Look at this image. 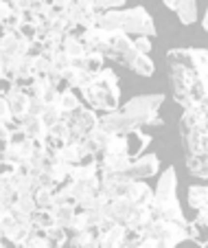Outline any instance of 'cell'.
Segmentation results:
<instances>
[{"label":"cell","mask_w":208,"mask_h":248,"mask_svg":"<svg viewBox=\"0 0 208 248\" xmlns=\"http://www.w3.org/2000/svg\"><path fill=\"white\" fill-rule=\"evenodd\" d=\"M173 99L182 108L208 101V51L206 48H171L166 53Z\"/></svg>","instance_id":"6da1fadb"},{"label":"cell","mask_w":208,"mask_h":248,"mask_svg":"<svg viewBox=\"0 0 208 248\" xmlns=\"http://www.w3.org/2000/svg\"><path fill=\"white\" fill-rule=\"evenodd\" d=\"M164 103V94H138L130 99L125 106H119L112 112L99 117V127L107 134H127L132 130H143L145 125H162L160 106Z\"/></svg>","instance_id":"7a4b0ae2"},{"label":"cell","mask_w":208,"mask_h":248,"mask_svg":"<svg viewBox=\"0 0 208 248\" xmlns=\"http://www.w3.org/2000/svg\"><path fill=\"white\" fill-rule=\"evenodd\" d=\"M180 136L184 145L186 169L199 180L208 178V125H204L191 110L180 117Z\"/></svg>","instance_id":"3957f363"},{"label":"cell","mask_w":208,"mask_h":248,"mask_svg":"<svg viewBox=\"0 0 208 248\" xmlns=\"http://www.w3.org/2000/svg\"><path fill=\"white\" fill-rule=\"evenodd\" d=\"M99 53L107 60L130 68L132 73H136L140 77H151L156 73L151 57L147 53H140L132 42V35H127L123 31H107V38L103 42V46L99 48Z\"/></svg>","instance_id":"277c9868"},{"label":"cell","mask_w":208,"mask_h":248,"mask_svg":"<svg viewBox=\"0 0 208 248\" xmlns=\"http://www.w3.org/2000/svg\"><path fill=\"white\" fill-rule=\"evenodd\" d=\"M149 209L153 213V220H169L178 224H189L186 216L182 213L180 200H178V173L176 167H166L158 178L153 189V198L149 202Z\"/></svg>","instance_id":"5b68a950"},{"label":"cell","mask_w":208,"mask_h":248,"mask_svg":"<svg viewBox=\"0 0 208 248\" xmlns=\"http://www.w3.org/2000/svg\"><path fill=\"white\" fill-rule=\"evenodd\" d=\"M105 31H123L127 35H156V24L153 18L145 7H132V9H112L97 14V24Z\"/></svg>","instance_id":"8992f818"},{"label":"cell","mask_w":208,"mask_h":248,"mask_svg":"<svg viewBox=\"0 0 208 248\" xmlns=\"http://www.w3.org/2000/svg\"><path fill=\"white\" fill-rule=\"evenodd\" d=\"M81 97L86 101L88 108H92L94 112H112L119 108L120 101V90H119V77L112 68L103 66L99 73H94L92 79L81 88Z\"/></svg>","instance_id":"52a82bcc"},{"label":"cell","mask_w":208,"mask_h":248,"mask_svg":"<svg viewBox=\"0 0 208 248\" xmlns=\"http://www.w3.org/2000/svg\"><path fill=\"white\" fill-rule=\"evenodd\" d=\"M145 235H149V237L156 239L160 248H176L178 244L191 239V222L184 226V224L169 222V220H153L151 224L147 226Z\"/></svg>","instance_id":"ba28073f"},{"label":"cell","mask_w":208,"mask_h":248,"mask_svg":"<svg viewBox=\"0 0 208 248\" xmlns=\"http://www.w3.org/2000/svg\"><path fill=\"white\" fill-rule=\"evenodd\" d=\"M64 121L68 123V130H70L68 143H77V140H83L94 127L99 125V114L94 112L92 108H83V106H79V108L73 110Z\"/></svg>","instance_id":"9c48e42d"},{"label":"cell","mask_w":208,"mask_h":248,"mask_svg":"<svg viewBox=\"0 0 208 248\" xmlns=\"http://www.w3.org/2000/svg\"><path fill=\"white\" fill-rule=\"evenodd\" d=\"M160 171V160H158L156 154H145L138 156V158H132L130 167L125 169L123 173H112L119 183H127V180H145L151 178Z\"/></svg>","instance_id":"30bf717a"},{"label":"cell","mask_w":208,"mask_h":248,"mask_svg":"<svg viewBox=\"0 0 208 248\" xmlns=\"http://www.w3.org/2000/svg\"><path fill=\"white\" fill-rule=\"evenodd\" d=\"M112 198H125L136 206H147L153 198V189L145 180H127V183H120L116 187Z\"/></svg>","instance_id":"8fae6325"},{"label":"cell","mask_w":208,"mask_h":248,"mask_svg":"<svg viewBox=\"0 0 208 248\" xmlns=\"http://www.w3.org/2000/svg\"><path fill=\"white\" fill-rule=\"evenodd\" d=\"M186 200H189L191 209L197 211L193 222L208 224V187L206 185H191L189 191H186Z\"/></svg>","instance_id":"7c38bea8"},{"label":"cell","mask_w":208,"mask_h":248,"mask_svg":"<svg viewBox=\"0 0 208 248\" xmlns=\"http://www.w3.org/2000/svg\"><path fill=\"white\" fill-rule=\"evenodd\" d=\"M138 209L136 204H132L130 200H125V198H110L105 204V216L107 220H112L114 224H127L130 222V217L134 216V211Z\"/></svg>","instance_id":"4fadbf2b"},{"label":"cell","mask_w":208,"mask_h":248,"mask_svg":"<svg viewBox=\"0 0 208 248\" xmlns=\"http://www.w3.org/2000/svg\"><path fill=\"white\" fill-rule=\"evenodd\" d=\"M2 97H5L7 103H9L11 114H14L15 121H18V119H22L24 114H29V99H31V94L27 93V88L14 84L5 94H2Z\"/></svg>","instance_id":"5bb4252c"},{"label":"cell","mask_w":208,"mask_h":248,"mask_svg":"<svg viewBox=\"0 0 208 248\" xmlns=\"http://www.w3.org/2000/svg\"><path fill=\"white\" fill-rule=\"evenodd\" d=\"M64 11L68 14V18L73 20L74 27H79L81 31L97 24V11H92L90 7H86V5H79L77 0H73V2H70Z\"/></svg>","instance_id":"9a60e30c"},{"label":"cell","mask_w":208,"mask_h":248,"mask_svg":"<svg viewBox=\"0 0 208 248\" xmlns=\"http://www.w3.org/2000/svg\"><path fill=\"white\" fill-rule=\"evenodd\" d=\"M88 154L90 152H88V147H86V143H83V140H77V143H64L61 147H57V150L53 152V160L74 165V163H79L81 158H86Z\"/></svg>","instance_id":"2e32d148"},{"label":"cell","mask_w":208,"mask_h":248,"mask_svg":"<svg viewBox=\"0 0 208 248\" xmlns=\"http://www.w3.org/2000/svg\"><path fill=\"white\" fill-rule=\"evenodd\" d=\"M18 127H20V134L31 140H44V136L51 130V127L44 125V121H42L40 117H35V114H24L22 119H18Z\"/></svg>","instance_id":"e0dca14e"},{"label":"cell","mask_w":208,"mask_h":248,"mask_svg":"<svg viewBox=\"0 0 208 248\" xmlns=\"http://www.w3.org/2000/svg\"><path fill=\"white\" fill-rule=\"evenodd\" d=\"M182 24L197 22V0H162Z\"/></svg>","instance_id":"ac0fdd59"},{"label":"cell","mask_w":208,"mask_h":248,"mask_svg":"<svg viewBox=\"0 0 208 248\" xmlns=\"http://www.w3.org/2000/svg\"><path fill=\"white\" fill-rule=\"evenodd\" d=\"M149 143H151V136L143 134V130L127 132V134H125V154L130 156V158H138L149 147Z\"/></svg>","instance_id":"d6986e66"},{"label":"cell","mask_w":208,"mask_h":248,"mask_svg":"<svg viewBox=\"0 0 208 248\" xmlns=\"http://www.w3.org/2000/svg\"><path fill=\"white\" fill-rule=\"evenodd\" d=\"M61 79H64V84L68 86V88L81 90L83 86H86L90 79H92V73H88V70L79 68V66H68L66 70H61Z\"/></svg>","instance_id":"ffe728a7"},{"label":"cell","mask_w":208,"mask_h":248,"mask_svg":"<svg viewBox=\"0 0 208 248\" xmlns=\"http://www.w3.org/2000/svg\"><path fill=\"white\" fill-rule=\"evenodd\" d=\"M57 110H59L61 114H64V119L68 117L73 110H77L79 106H81V101H79V97L73 93V88H66V90H59V94H57L55 103H53Z\"/></svg>","instance_id":"44dd1931"},{"label":"cell","mask_w":208,"mask_h":248,"mask_svg":"<svg viewBox=\"0 0 208 248\" xmlns=\"http://www.w3.org/2000/svg\"><path fill=\"white\" fill-rule=\"evenodd\" d=\"M107 139H110V134H107L105 130H101V127H94L92 132H90L86 139H83V143H86V147H88V152L90 154H94V156H99L103 150H105V143H107Z\"/></svg>","instance_id":"7402d4cb"},{"label":"cell","mask_w":208,"mask_h":248,"mask_svg":"<svg viewBox=\"0 0 208 248\" xmlns=\"http://www.w3.org/2000/svg\"><path fill=\"white\" fill-rule=\"evenodd\" d=\"M74 211L77 206L74 204H55L53 206V216H55V226H61V229L68 231L70 224H73Z\"/></svg>","instance_id":"603a6c76"},{"label":"cell","mask_w":208,"mask_h":248,"mask_svg":"<svg viewBox=\"0 0 208 248\" xmlns=\"http://www.w3.org/2000/svg\"><path fill=\"white\" fill-rule=\"evenodd\" d=\"M61 51H64L70 60H74V57H81L83 53H86V46H83L79 35L68 33V35H64V40H61Z\"/></svg>","instance_id":"cb8c5ba5"},{"label":"cell","mask_w":208,"mask_h":248,"mask_svg":"<svg viewBox=\"0 0 208 248\" xmlns=\"http://www.w3.org/2000/svg\"><path fill=\"white\" fill-rule=\"evenodd\" d=\"M55 226V216H53V209H35L33 211V229L44 231Z\"/></svg>","instance_id":"d4e9b609"},{"label":"cell","mask_w":208,"mask_h":248,"mask_svg":"<svg viewBox=\"0 0 208 248\" xmlns=\"http://www.w3.org/2000/svg\"><path fill=\"white\" fill-rule=\"evenodd\" d=\"M51 176L55 178L57 187H59V185H64V183H70V180H73V165H70V163H59V160H53Z\"/></svg>","instance_id":"484cf974"},{"label":"cell","mask_w":208,"mask_h":248,"mask_svg":"<svg viewBox=\"0 0 208 248\" xmlns=\"http://www.w3.org/2000/svg\"><path fill=\"white\" fill-rule=\"evenodd\" d=\"M37 209L35 204V198H33V193H18L14 200V206H11V211L14 213H31Z\"/></svg>","instance_id":"4316f807"},{"label":"cell","mask_w":208,"mask_h":248,"mask_svg":"<svg viewBox=\"0 0 208 248\" xmlns=\"http://www.w3.org/2000/svg\"><path fill=\"white\" fill-rule=\"evenodd\" d=\"M53 68V62H51V55L46 53H40L35 55V62H33V75L35 77H46Z\"/></svg>","instance_id":"83f0119b"},{"label":"cell","mask_w":208,"mask_h":248,"mask_svg":"<svg viewBox=\"0 0 208 248\" xmlns=\"http://www.w3.org/2000/svg\"><path fill=\"white\" fill-rule=\"evenodd\" d=\"M44 237L48 239L51 248H59L61 244L68 242V235H66V229H61V226H51V229H46V231H44Z\"/></svg>","instance_id":"f1b7e54d"},{"label":"cell","mask_w":208,"mask_h":248,"mask_svg":"<svg viewBox=\"0 0 208 248\" xmlns=\"http://www.w3.org/2000/svg\"><path fill=\"white\" fill-rule=\"evenodd\" d=\"M101 154H125V134H110Z\"/></svg>","instance_id":"f546056e"},{"label":"cell","mask_w":208,"mask_h":248,"mask_svg":"<svg viewBox=\"0 0 208 248\" xmlns=\"http://www.w3.org/2000/svg\"><path fill=\"white\" fill-rule=\"evenodd\" d=\"M92 239H94V229L73 231V235H70V246H73V248H81V246H86L88 242H92Z\"/></svg>","instance_id":"4dcf8cb0"},{"label":"cell","mask_w":208,"mask_h":248,"mask_svg":"<svg viewBox=\"0 0 208 248\" xmlns=\"http://www.w3.org/2000/svg\"><path fill=\"white\" fill-rule=\"evenodd\" d=\"M127 0H92V11L103 14V11H112V9H123Z\"/></svg>","instance_id":"1f68e13d"},{"label":"cell","mask_w":208,"mask_h":248,"mask_svg":"<svg viewBox=\"0 0 208 248\" xmlns=\"http://www.w3.org/2000/svg\"><path fill=\"white\" fill-rule=\"evenodd\" d=\"M37 209H53V191L51 189H35L33 191Z\"/></svg>","instance_id":"d6a6232c"},{"label":"cell","mask_w":208,"mask_h":248,"mask_svg":"<svg viewBox=\"0 0 208 248\" xmlns=\"http://www.w3.org/2000/svg\"><path fill=\"white\" fill-rule=\"evenodd\" d=\"M90 229V222H88V213L81 209L74 211V217H73V224H70L68 231H86Z\"/></svg>","instance_id":"836d02e7"},{"label":"cell","mask_w":208,"mask_h":248,"mask_svg":"<svg viewBox=\"0 0 208 248\" xmlns=\"http://www.w3.org/2000/svg\"><path fill=\"white\" fill-rule=\"evenodd\" d=\"M40 119H42V121H44V125H48V127H51V125H55V123H59L61 119H64V114H61L59 110H57L55 106H53V103H51V106H48V108H46V112L42 114Z\"/></svg>","instance_id":"e575fe53"},{"label":"cell","mask_w":208,"mask_h":248,"mask_svg":"<svg viewBox=\"0 0 208 248\" xmlns=\"http://www.w3.org/2000/svg\"><path fill=\"white\" fill-rule=\"evenodd\" d=\"M15 200V193L14 191H7V189H0V216L9 213L11 206H14Z\"/></svg>","instance_id":"d590c367"},{"label":"cell","mask_w":208,"mask_h":248,"mask_svg":"<svg viewBox=\"0 0 208 248\" xmlns=\"http://www.w3.org/2000/svg\"><path fill=\"white\" fill-rule=\"evenodd\" d=\"M48 103L40 97H31L29 99V114H35V117H42V114L46 112Z\"/></svg>","instance_id":"8d00e7d4"},{"label":"cell","mask_w":208,"mask_h":248,"mask_svg":"<svg viewBox=\"0 0 208 248\" xmlns=\"http://www.w3.org/2000/svg\"><path fill=\"white\" fill-rule=\"evenodd\" d=\"M51 62H53V68H57L61 73V70H66L70 66V57L66 55L64 51H57L55 55H51Z\"/></svg>","instance_id":"74e56055"},{"label":"cell","mask_w":208,"mask_h":248,"mask_svg":"<svg viewBox=\"0 0 208 248\" xmlns=\"http://www.w3.org/2000/svg\"><path fill=\"white\" fill-rule=\"evenodd\" d=\"M15 121L14 114H11V108H9V103H7V99L0 94V123H11Z\"/></svg>","instance_id":"f35d334b"},{"label":"cell","mask_w":208,"mask_h":248,"mask_svg":"<svg viewBox=\"0 0 208 248\" xmlns=\"http://www.w3.org/2000/svg\"><path fill=\"white\" fill-rule=\"evenodd\" d=\"M132 42H134V46L138 48L140 53H151V40L147 38V35H136V38H132Z\"/></svg>","instance_id":"ab89813d"},{"label":"cell","mask_w":208,"mask_h":248,"mask_svg":"<svg viewBox=\"0 0 208 248\" xmlns=\"http://www.w3.org/2000/svg\"><path fill=\"white\" fill-rule=\"evenodd\" d=\"M11 7V11H15V14H24V11H29V7H31L33 0H7Z\"/></svg>","instance_id":"60d3db41"},{"label":"cell","mask_w":208,"mask_h":248,"mask_svg":"<svg viewBox=\"0 0 208 248\" xmlns=\"http://www.w3.org/2000/svg\"><path fill=\"white\" fill-rule=\"evenodd\" d=\"M9 14H11L9 2H7V0H0V31H2V22L9 18Z\"/></svg>","instance_id":"b9f144b4"},{"label":"cell","mask_w":208,"mask_h":248,"mask_svg":"<svg viewBox=\"0 0 208 248\" xmlns=\"http://www.w3.org/2000/svg\"><path fill=\"white\" fill-rule=\"evenodd\" d=\"M136 248H160L158 246V242L153 237H149V235H145V237L138 239V244H136Z\"/></svg>","instance_id":"7bdbcfd3"},{"label":"cell","mask_w":208,"mask_h":248,"mask_svg":"<svg viewBox=\"0 0 208 248\" xmlns=\"http://www.w3.org/2000/svg\"><path fill=\"white\" fill-rule=\"evenodd\" d=\"M48 2H51V5H53V7H55V9H57V11H64V9H66V7H68V5H70V2H73V0H48Z\"/></svg>","instance_id":"ee69618b"},{"label":"cell","mask_w":208,"mask_h":248,"mask_svg":"<svg viewBox=\"0 0 208 248\" xmlns=\"http://www.w3.org/2000/svg\"><path fill=\"white\" fill-rule=\"evenodd\" d=\"M81 248H101V246H99V242H97V239H92V242H88V244H86V246H81Z\"/></svg>","instance_id":"f6af8a7d"},{"label":"cell","mask_w":208,"mask_h":248,"mask_svg":"<svg viewBox=\"0 0 208 248\" xmlns=\"http://www.w3.org/2000/svg\"><path fill=\"white\" fill-rule=\"evenodd\" d=\"M208 24V7H206V14H204V18H202V27H206Z\"/></svg>","instance_id":"bcb514c9"},{"label":"cell","mask_w":208,"mask_h":248,"mask_svg":"<svg viewBox=\"0 0 208 248\" xmlns=\"http://www.w3.org/2000/svg\"><path fill=\"white\" fill-rule=\"evenodd\" d=\"M0 248H7V242L2 237H0Z\"/></svg>","instance_id":"7dc6e473"},{"label":"cell","mask_w":208,"mask_h":248,"mask_svg":"<svg viewBox=\"0 0 208 248\" xmlns=\"http://www.w3.org/2000/svg\"><path fill=\"white\" fill-rule=\"evenodd\" d=\"M202 248H208V242H206V244H202Z\"/></svg>","instance_id":"c3c4849f"}]
</instances>
